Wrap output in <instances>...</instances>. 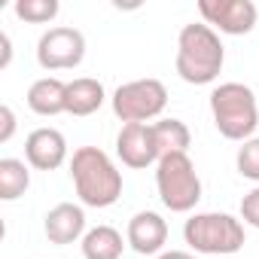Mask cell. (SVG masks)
Segmentation results:
<instances>
[{
  "label": "cell",
  "mask_w": 259,
  "mask_h": 259,
  "mask_svg": "<svg viewBox=\"0 0 259 259\" xmlns=\"http://www.w3.org/2000/svg\"><path fill=\"white\" fill-rule=\"evenodd\" d=\"M226 64V49L220 34L204 25L192 22L183 25L177 37V76L189 85H210Z\"/></svg>",
  "instance_id": "1"
},
{
  "label": "cell",
  "mask_w": 259,
  "mask_h": 259,
  "mask_svg": "<svg viewBox=\"0 0 259 259\" xmlns=\"http://www.w3.org/2000/svg\"><path fill=\"white\" fill-rule=\"evenodd\" d=\"M159 259H195V256L186 250H165V253H159Z\"/></svg>",
  "instance_id": "23"
},
{
  "label": "cell",
  "mask_w": 259,
  "mask_h": 259,
  "mask_svg": "<svg viewBox=\"0 0 259 259\" xmlns=\"http://www.w3.org/2000/svg\"><path fill=\"white\" fill-rule=\"evenodd\" d=\"M156 189L162 204L171 213H189L201 201V177L189 159V153L162 156L156 165Z\"/></svg>",
  "instance_id": "5"
},
{
  "label": "cell",
  "mask_w": 259,
  "mask_h": 259,
  "mask_svg": "<svg viewBox=\"0 0 259 259\" xmlns=\"http://www.w3.org/2000/svg\"><path fill=\"white\" fill-rule=\"evenodd\" d=\"M153 135H156L159 156L186 153L189 144H192L189 128H186V122H180V119H159V122H153Z\"/></svg>",
  "instance_id": "16"
},
{
  "label": "cell",
  "mask_w": 259,
  "mask_h": 259,
  "mask_svg": "<svg viewBox=\"0 0 259 259\" xmlns=\"http://www.w3.org/2000/svg\"><path fill=\"white\" fill-rule=\"evenodd\" d=\"M198 13L204 25H210L220 34L244 37L256 28L259 10L253 0H198Z\"/></svg>",
  "instance_id": "8"
},
{
  "label": "cell",
  "mask_w": 259,
  "mask_h": 259,
  "mask_svg": "<svg viewBox=\"0 0 259 259\" xmlns=\"http://www.w3.org/2000/svg\"><path fill=\"white\" fill-rule=\"evenodd\" d=\"M28 107L37 116H58L67 113V82L58 76H40L28 89Z\"/></svg>",
  "instance_id": "13"
},
{
  "label": "cell",
  "mask_w": 259,
  "mask_h": 259,
  "mask_svg": "<svg viewBox=\"0 0 259 259\" xmlns=\"http://www.w3.org/2000/svg\"><path fill=\"white\" fill-rule=\"evenodd\" d=\"M25 159L37 171H55L67 162V141L58 128H34L25 141Z\"/></svg>",
  "instance_id": "10"
},
{
  "label": "cell",
  "mask_w": 259,
  "mask_h": 259,
  "mask_svg": "<svg viewBox=\"0 0 259 259\" xmlns=\"http://www.w3.org/2000/svg\"><path fill=\"white\" fill-rule=\"evenodd\" d=\"M31 186V171L22 159H0V198L16 201L28 192Z\"/></svg>",
  "instance_id": "17"
},
{
  "label": "cell",
  "mask_w": 259,
  "mask_h": 259,
  "mask_svg": "<svg viewBox=\"0 0 259 259\" xmlns=\"http://www.w3.org/2000/svg\"><path fill=\"white\" fill-rule=\"evenodd\" d=\"M116 156L122 159L125 168H135V171L159 165L162 156H159V147H156L153 125H147V122L122 125V132L116 135Z\"/></svg>",
  "instance_id": "9"
},
{
  "label": "cell",
  "mask_w": 259,
  "mask_h": 259,
  "mask_svg": "<svg viewBox=\"0 0 259 259\" xmlns=\"http://www.w3.org/2000/svg\"><path fill=\"white\" fill-rule=\"evenodd\" d=\"M58 0H16L13 13L28 25H46L58 16Z\"/></svg>",
  "instance_id": "18"
},
{
  "label": "cell",
  "mask_w": 259,
  "mask_h": 259,
  "mask_svg": "<svg viewBox=\"0 0 259 259\" xmlns=\"http://www.w3.org/2000/svg\"><path fill=\"white\" fill-rule=\"evenodd\" d=\"M223 259H235V256H223Z\"/></svg>",
  "instance_id": "24"
},
{
  "label": "cell",
  "mask_w": 259,
  "mask_h": 259,
  "mask_svg": "<svg viewBox=\"0 0 259 259\" xmlns=\"http://www.w3.org/2000/svg\"><path fill=\"white\" fill-rule=\"evenodd\" d=\"M183 238L195 253L223 259V256H235L244 247V223L220 210L192 213L183 226Z\"/></svg>",
  "instance_id": "4"
},
{
  "label": "cell",
  "mask_w": 259,
  "mask_h": 259,
  "mask_svg": "<svg viewBox=\"0 0 259 259\" xmlns=\"http://www.w3.org/2000/svg\"><path fill=\"white\" fill-rule=\"evenodd\" d=\"M125 244L128 241H122V235L113 226H95L82 238V256L85 259H119Z\"/></svg>",
  "instance_id": "15"
},
{
  "label": "cell",
  "mask_w": 259,
  "mask_h": 259,
  "mask_svg": "<svg viewBox=\"0 0 259 259\" xmlns=\"http://www.w3.org/2000/svg\"><path fill=\"white\" fill-rule=\"evenodd\" d=\"M210 116L226 141H250L259 125V104L253 89L244 82H220L210 92Z\"/></svg>",
  "instance_id": "3"
},
{
  "label": "cell",
  "mask_w": 259,
  "mask_h": 259,
  "mask_svg": "<svg viewBox=\"0 0 259 259\" xmlns=\"http://www.w3.org/2000/svg\"><path fill=\"white\" fill-rule=\"evenodd\" d=\"M241 220L253 229H259V186L250 189L244 198H241Z\"/></svg>",
  "instance_id": "20"
},
{
  "label": "cell",
  "mask_w": 259,
  "mask_h": 259,
  "mask_svg": "<svg viewBox=\"0 0 259 259\" xmlns=\"http://www.w3.org/2000/svg\"><path fill=\"white\" fill-rule=\"evenodd\" d=\"M70 177L85 207H113L122 195V171L98 147H79L70 159Z\"/></svg>",
  "instance_id": "2"
},
{
  "label": "cell",
  "mask_w": 259,
  "mask_h": 259,
  "mask_svg": "<svg viewBox=\"0 0 259 259\" xmlns=\"http://www.w3.org/2000/svg\"><path fill=\"white\" fill-rule=\"evenodd\" d=\"M110 104H113L116 119H122L125 125L150 122V119L162 116V110L168 107V89L162 79H153V76L132 79V82H125L113 92Z\"/></svg>",
  "instance_id": "6"
},
{
  "label": "cell",
  "mask_w": 259,
  "mask_h": 259,
  "mask_svg": "<svg viewBox=\"0 0 259 259\" xmlns=\"http://www.w3.org/2000/svg\"><path fill=\"white\" fill-rule=\"evenodd\" d=\"M104 101H107V92H104L101 79L79 76V79L67 82V113L70 116H92L101 110Z\"/></svg>",
  "instance_id": "14"
},
{
  "label": "cell",
  "mask_w": 259,
  "mask_h": 259,
  "mask_svg": "<svg viewBox=\"0 0 259 259\" xmlns=\"http://www.w3.org/2000/svg\"><path fill=\"white\" fill-rule=\"evenodd\" d=\"M43 232L49 238V244H73L79 238H85V210L79 204H70V201H61L55 204L49 213H46V223H43Z\"/></svg>",
  "instance_id": "12"
},
{
  "label": "cell",
  "mask_w": 259,
  "mask_h": 259,
  "mask_svg": "<svg viewBox=\"0 0 259 259\" xmlns=\"http://www.w3.org/2000/svg\"><path fill=\"white\" fill-rule=\"evenodd\" d=\"M125 241L135 253L141 256H153L162 253V247L168 244V223L156 213V210H141L128 220L125 229Z\"/></svg>",
  "instance_id": "11"
},
{
  "label": "cell",
  "mask_w": 259,
  "mask_h": 259,
  "mask_svg": "<svg viewBox=\"0 0 259 259\" xmlns=\"http://www.w3.org/2000/svg\"><path fill=\"white\" fill-rule=\"evenodd\" d=\"M85 58V37L76 28H49L37 40V64L43 70H73Z\"/></svg>",
  "instance_id": "7"
},
{
  "label": "cell",
  "mask_w": 259,
  "mask_h": 259,
  "mask_svg": "<svg viewBox=\"0 0 259 259\" xmlns=\"http://www.w3.org/2000/svg\"><path fill=\"white\" fill-rule=\"evenodd\" d=\"M235 165H238V174L259 183V138H250L241 144L238 156H235Z\"/></svg>",
  "instance_id": "19"
},
{
  "label": "cell",
  "mask_w": 259,
  "mask_h": 259,
  "mask_svg": "<svg viewBox=\"0 0 259 259\" xmlns=\"http://www.w3.org/2000/svg\"><path fill=\"white\" fill-rule=\"evenodd\" d=\"M13 135H16V113L10 104H4L0 107V144H10Z\"/></svg>",
  "instance_id": "21"
},
{
  "label": "cell",
  "mask_w": 259,
  "mask_h": 259,
  "mask_svg": "<svg viewBox=\"0 0 259 259\" xmlns=\"http://www.w3.org/2000/svg\"><path fill=\"white\" fill-rule=\"evenodd\" d=\"M0 49H4V61H0V70L10 67V58H13V43H10V34L0 31Z\"/></svg>",
  "instance_id": "22"
}]
</instances>
